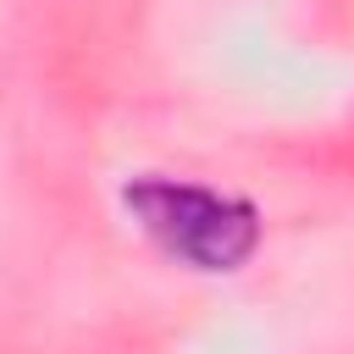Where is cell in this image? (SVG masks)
Here are the masks:
<instances>
[{
    "instance_id": "1",
    "label": "cell",
    "mask_w": 354,
    "mask_h": 354,
    "mask_svg": "<svg viewBox=\"0 0 354 354\" xmlns=\"http://www.w3.org/2000/svg\"><path fill=\"white\" fill-rule=\"evenodd\" d=\"M133 221L194 271H238L260 243V210L238 194L144 171L122 188Z\"/></svg>"
}]
</instances>
